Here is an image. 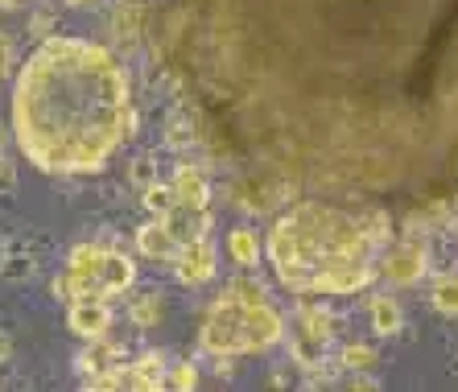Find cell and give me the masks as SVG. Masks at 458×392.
Instances as JSON below:
<instances>
[{
    "instance_id": "cell-13",
    "label": "cell",
    "mask_w": 458,
    "mask_h": 392,
    "mask_svg": "<svg viewBox=\"0 0 458 392\" xmlns=\"http://www.w3.org/2000/svg\"><path fill=\"white\" fill-rule=\"evenodd\" d=\"M227 256H232L240 268H252L265 260V235L252 232V227H232L227 232Z\"/></svg>"
},
{
    "instance_id": "cell-6",
    "label": "cell",
    "mask_w": 458,
    "mask_h": 392,
    "mask_svg": "<svg viewBox=\"0 0 458 392\" xmlns=\"http://www.w3.org/2000/svg\"><path fill=\"white\" fill-rule=\"evenodd\" d=\"M335 335V314L327 306H314L298 302V339H293V355H298L301 368H322V347L331 343Z\"/></svg>"
},
{
    "instance_id": "cell-10",
    "label": "cell",
    "mask_w": 458,
    "mask_h": 392,
    "mask_svg": "<svg viewBox=\"0 0 458 392\" xmlns=\"http://www.w3.org/2000/svg\"><path fill=\"white\" fill-rule=\"evenodd\" d=\"M137 252L145 260H174L178 252V235H174V215H153V223H145L137 232Z\"/></svg>"
},
{
    "instance_id": "cell-8",
    "label": "cell",
    "mask_w": 458,
    "mask_h": 392,
    "mask_svg": "<svg viewBox=\"0 0 458 392\" xmlns=\"http://www.w3.org/2000/svg\"><path fill=\"white\" fill-rule=\"evenodd\" d=\"M219 268V252H215V240L207 232L199 235H186V244H178L174 252V277H178L182 285H207Z\"/></svg>"
},
{
    "instance_id": "cell-3",
    "label": "cell",
    "mask_w": 458,
    "mask_h": 392,
    "mask_svg": "<svg viewBox=\"0 0 458 392\" xmlns=\"http://www.w3.org/2000/svg\"><path fill=\"white\" fill-rule=\"evenodd\" d=\"M388 244V207H347L339 199L306 194L268 223L265 256L289 294L352 297L380 277V256Z\"/></svg>"
},
{
    "instance_id": "cell-1",
    "label": "cell",
    "mask_w": 458,
    "mask_h": 392,
    "mask_svg": "<svg viewBox=\"0 0 458 392\" xmlns=\"http://www.w3.org/2000/svg\"><path fill=\"white\" fill-rule=\"evenodd\" d=\"M157 58L199 141L248 178L458 207V0H174Z\"/></svg>"
},
{
    "instance_id": "cell-18",
    "label": "cell",
    "mask_w": 458,
    "mask_h": 392,
    "mask_svg": "<svg viewBox=\"0 0 458 392\" xmlns=\"http://www.w3.org/2000/svg\"><path fill=\"white\" fill-rule=\"evenodd\" d=\"M165 384H170V388H194V384H199V368H194V363H178V368L174 371H165Z\"/></svg>"
},
{
    "instance_id": "cell-2",
    "label": "cell",
    "mask_w": 458,
    "mask_h": 392,
    "mask_svg": "<svg viewBox=\"0 0 458 392\" xmlns=\"http://www.w3.org/2000/svg\"><path fill=\"white\" fill-rule=\"evenodd\" d=\"M132 83L116 54L87 38H46L13 83V141L54 178L104 174L137 132Z\"/></svg>"
},
{
    "instance_id": "cell-15",
    "label": "cell",
    "mask_w": 458,
    "mask_h": 392,
    "mask_svg": "<svg viewBox=\"0 0 458 392\" xmlns=\"http://www.w3.org/2000/svg\"><path fill=\"white\" fill-rule=\"evenodd\" d=\"M128 314H132V322H137V327H161V319H165V302H161L157 294H149V297H140V302H132V310H128Z\"/></svg>"
},
{
    "instance_id": "cell-14",
    "label": "cell",
    "mask_w": 458,
    "mask_h": 392,
    "mask_svg": "<svg viewBox=\"0 0 458 392\" xmlns=\"http://www.w3.org/2000/svg\"><path fill=\"white\" fill-rule=\"evenodd\" d=\"M429 310L446 314V319H458V273H446L434 281V289H429Z\"/></svg>"
},
{
    "instance_id": "cell-7",
    "label": "cell",
    "mask_w": 458,
    "mask_h": 392,
    "mask_svg": "<svg viewBox=\"0 0 458 392\" xmlns=\"http://www.w3.org/2000/svg\"><path fill=\"white\" fill-rule=\"evenodd\" d=\"M429 273V248L421 240H401V244H388L380 256V277L388 285H421Z\"/></svg>"
},
{
    "instance_id": "cell-11",
    "label": "cell",
    "mask_w": 458,
    "mask_h": 392,
    "mask_svg": "<svg viewBox=\"0 0 458 392\" xmlns=\"http://www.w3.org/2000/svg\"><path fill=\"white\" fill-rule=\"evenodd\" d=\"M174 199H178V207H186L191 215L207 211V202H211V182H207V174L199 170V166H178V174H174Z\"/></svg>"
},
{
    "instance_id": "cell-4",
    "label": "cell",
    "mask_w": 458,
    "mask_h": 392,
    "mask_svg": "<svg viewBox=\"0 0 458 392\" xmlns=\"http://www.w3.org/2000/svg\"><path fill=\"white\" fill-rule=\"evenodd\" d=\"M285 339V314L273 306V297L252 277H235L232 285L207 306L199 322V351L215 360H240L260 355Z\"/></svg>"
},
{
    "instance_id": "cell-16",
    "label": "cell",
    "mask_w": 458,
    "mask_h": 392,
    "mask_svg": "<svg viewBox=\"0 0 458 392\" xmlns=\"http://www.w3.org/2000/svg\"><path fill=\"white\" fill-rule=\"evenodd\" d=\"M145 207H149L153 215H174L178 199H174L170 182H149V186H145Z\"/></svg>"
},
{
    "instance_id": "cell-17",
    "label": "cell",
    "mask_w": 458,
    "mask_h": 392,
    "mask_svg": "<svg viewBox=\"0 0 458 392\" xmlns=\"http://www.w3.org/2000/svg\"><path fill=\"white\" fill-rule=\"evenodd\" d=\"M343 368L347 371H372L376 368V347H368V343H347V347H343Z\"/></svg>"
},
{
    "instance_id": "cell-9",
    "label": "cell",
    "mask_w": 458,
    "mask_h": 392,
    "mask_svg": "<svg viewBox=\"0 0 458 392\" xmlns=\"http://www.w3.org/2000/svg\"><path fill=\"white\" fill-rule=\"evenodd\" d=\"M66 327L71 335L87 343H99L112 330V306H107V297H71L66 302Z\"/></svg>"
},
{
    "instance_id": "cell-5",
    "label": "cell",
    "mask_w": 458,
    "mask_h": 392,
    "mask_svg": "<svg viewBox=\"0 0 458 392\" xmlns=\"http://www.w3.org/2000/svg\"><path fill=\"white\" fill-rule=\"evenodd\" d=\"M137 285V265L104 244H75L66 256L58 294L63 297H120Z\"/></svg>"
},
{
    "instance_id": "cell-19",
    "label": "cell",
    "mask_w": 458,
    "mask_h": 392,
    "mask_svg": "<svg viewBox=\"0 0 458 392\" xmlns=\"http://www.w3.org/2000/svg\"><path fill=\"white\" fill-rule=\"evenodd\" d=\"M63 4H71V9H87V4H96V0H63Z\"/></svg>"
},
{
    "instance_id": "cell-12",
    "label": "cell",
    "mask_w": 458,
    "mask_h": 392,
    "mask_svg": "<svg viewBox=\"0 0 458 392\" xmlns=\"http://www.w3.org/2000/svg\"><path fill=\"white\" fill-rule=\"evenodd\" d=\"M368 322H372V335L393 339V335H401V327H405V310H401V302H396L393 294H376L372 302H368Z\"/></svg>"
}]
</instances>
